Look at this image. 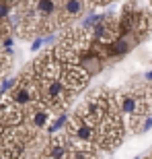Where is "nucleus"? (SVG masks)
<instances>
[{
  "instance_id": "nucleus-1",
  "label": "nucleus",
  "mask_w": 152,
  "mask_h": 159,
  "mask_svg": "<svg viewBox=\"0 0 152 159\" xmlns=\"http://www.w3.org/2000/svg\"><path fill=\"white\" fill-rule=\"evenodd\" d=\"M113 112H121V110H119V106L115 103V99H113V95L109 93V91H95V93L78 107V114L87 116V118L93 120L95 124H99L101 120H105L107 116H111Z\"/></svg>"
},
{
  "instance_id": "nucleus-2",
  "label": "nucleus",
  "mask_w": 152,
  "mask_h": 159,
  "mask_svg": "<svg viewBox=\"0 0 152 159\" xmlns=\"http://www.w3.org/2000/svg\"><path fill=\"white\" fill-rule=\"evenodd\" d=\"M88 77H91V72L82 64H78V62H66V64H62V70H60L62 83L70 89L72 93H74V91H80V89L87 85Z\"/></svg>"
},
{
  "instance_id": "nucleus-3",
  "label": "nucleus",
  "mask_w": 152,
  "mask_h": 159,
  "mask_svg": "<svg viewBox=\"0 0 152 159\" xmlns=\"http://www.w3.org/2000/svg\"><path fill=\"white\" fill-rule=\"evenodd\" d=\"M43 155L45 157H70V149H72V143H70V134H58V136H52L49 141L43 145Z\"/></svg>"
},
{
  "instance_id": "nucleus-4",
  "label": "nucleus",
  "mask_w": 152,
  "mask_h": 159,
  "mask_svg": "<svg viewBox=\"0 0 152 159\" xmlns=\"http://www.w3.org/2000/svg\"><path fill=\"white\" fill-rule=\"evenodd\" d=\"M87 8V0H60V19L58 25L70 23L74 19H78Z\"/></svg>"
},
{
  "instance_id": "nucleus-5",
  "label": "nucleus",
  "mask_w": 152,
  "mask_h": 159,
  "mask_svg": "<svg viewBox=\"0 0 152 159\" xmlns=\"http://www.w3.org/2000/svg\"><path fill=\"white\" fill-rule=\"evenodd\" d=\"M101 19H103V15H88L87 19H82V29H84V31L93 29V27L99 23Z\"/></svg>"
},
{
  "instance_id": "nucleus-6",
  "label": "nucleus",
  "mask_w": 152,
  "mask_h": 159,
  "mask_svg": "<svg viewBox=\"0 0 152 159\" xmlns=\"http://www.w3.org/2000/svg\"><path fill=\"white\" fill-rule=\"evenodd\" d=\"M66 120H68V114H62V116H60L56 122H52L49 126H47V132H49V134H56V132H58V130L66 124Z\"/></svg>"
},
{
  "instance_id": "nucleus-7",
  "label": "nucleus",
  "mask_w": 152,
  "mask_h": 159,
  "mask_svg": "<svg viewBox=\"0 0 152 159\" xmlns=\"http://www.w3.org/2000/svg\"><path fill=\"white\" fill-rule=\"evenodd\" d=\"M15 85H17V79H4L2 85H0V95H4L6 91H11Z\"/></svg>"
},
{
  "instance_id": "nucleus-8",
  "label": "nucleus",
  "mask_w": 152,
  "mask_h": 159,
  "mask_svg": "<svg viewBox=\"0 0 152 159\" xmlns=\"http://www.w3.org/2000/svg\"><path fill=\"white\" fill-rule=\"evenodd\" d=\"M150 128H152V118H146L144 124L140 126V132H146V130H150Z\"/></svg>"
},
{
  "instance_id": "nucleus-9",
  "label": "nucleus",
  "mask_w": 152,
  "mask_h": 159,
  "mask_svg": "<svg viewBox=\"0 0 152 159\" xmlns=\"http://www.w3.org/2000/svg\"><path fill=\"white\" fill-rule=\"evenodd\" d=\"M41 46H43V39H41V37H37V39L33 41V46H31V50H33V52H37V50H39Z\"/></svg>"
},
{
  "instance_id": "nucleus-10",
  "label": "nucleus",
  "mask_w": 152,
  "mask_h": 159,
  "mask_svg": "<svg viewBox=\"0 0 152 159\" xmlns=\"http://www.w3.org/2000/svg\"><path fill=\"white\" fill-rule=\"evenodd\" d=\"M6 66H8V60H6L4 56H0V75L6 70Z\"/></svg>"
},
{
  "instance_id": "nucleus-11",
  "label": "nucleus",
  "mask_w": 152,
  "mask_h": 159,
  "mask_svg": "<svg viewBox=\"0 0 152 159\" xmlns=\"http://www.w3.org/2000/svg\"><path fill=\"white\" fill-rule=\"evenodd\" d=\"M146 79H148V81H152V70H150V72H146Z\"/></svg>"
}]
</instances>
